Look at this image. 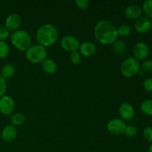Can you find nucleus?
<instances>
[{
    "instance_id": "nucleus-7",
    "label": "nucleus",
    "mask_w": 152,
    "mask_h": 152,
    "mask_svg": "<svg viewBox=\"0 0 152 152\" xmlns=\"http://www.w3.org/2000/svg\"><path fill=\"white\" fill-rule=\"evenodd\" d=\"M126 128V123L120 119H113L107 124V130L113 135H120L124 134Z\"/></svg>"
},
{
    "instance_id": "nucleus-33",
    "label": "nucleus",
    "mask_w": 152,
    "mask_h": 152,
    "mask_svg": "<svg viewBox=\"0 0 152 152\" xmlns=\"http://www.w3.org/2000/svg\"><path fill=\"white\" fill-rule=\"evenodd\" d=\"M138 74H139L140 75L142 76V75H143V74H144V72H143V71H139V73H138Z\"/></svg>"
},
{
    "instance_id": "nucleus-30",
    "label": "nucleus",
    "mask_w": 152,
    "mask_h": 152,
    "mask_svg": "<svg viewBox=\"0 0 152 152\" xmlns=\"http://www.w3.org/2000/svg\"><path fill=\"white\" fill-rule=\"evenodd\" d=\"M77 7L80 10H86L89 5V1L87 0H77L75 1Z\"/></svg>"
},
{
    "instance_id": "nucleus-29",
    "label": "nucleus",
    "mask_w": 152,
    "mask_h": 152,
    "mask_svg": "<svg viewBox=\"0 0 152 152\" xmlns=\"http://www.w3.org/2000/svg\"><path fill=\"white\" fill-rule=\"evenodd\" d=\"M143 89L146 92L151 93L152 92V78H148L143 82L142 84Z\"/></svg>"
},
{
    "instance_id": "nucleus-21",
    "label": "nucleus",
    "mask_w": 152,
    "mask_h": 152,
    "mask_svg": "<svg viewBox=\"0 0 152 152\" xmlns=\"http://www.w3.org/2000/svg\"><path fill=\"white\" fill-rule=\"evenodd\" d=\"M117 35L120 37H127L132 32L131 27L127 24H122L117 28Z\"/></svg>"
},
{
    "instance_id": "nucleus-2",
    "label": "nucleus",
    "mask_w": 152,
    "mask_h": 152,
    "mask_svg": "<svg viewBox=\"0 0 152 152\" xmlns=\"http://www.w3.org/2000/svg\"><path fill=\"white\" fill-rule=\"evenodd\" d=\"M59 32L55 26L51 24H45L37 31L36 39L39 45L43 47H50L57 42Z\"/></svg>"
},
{
    "instance_id": "nucleus-34",
    "label": "nucleus",
    "mask_w": 152,
    "mask_h": 152,
    "mask_svg": "<svg viewBox=\"0 0 152 152\" xmlns=\"http://www.w3.org/2000/svg\"><path fill=\"white\" fill-rule=\"evenodd\" d=\"M151 33H152V28H151Z\"/></svg>"
},
{
    "instance_id": "nucleus-4",
    "label": "nucleus",
    "mask_w": 152,
    "mask_h": 152,
    "mask_svg": "<svg viewBox=\"0 0 152 152\" xmlns=\"http://www.w3.org/2000/svg\"><path fill=\"white\" fill-rule=\"evenodd\" d=\"M25 57L31 63L39 64L47 59L46 48L39 44L33 45L25 51Z\"/></svg>"
},
{
    "instance_id": "nucleus-10",
    "label": "nucleus",
    "mask_w": 152,
    "mask_h": 152,
    "mask_svg": "<svg viewBox=\"0 0 152 152\" xmlns=\"http://www.w3.org/2000/svg\"><path fill=\"white\" fill-rule=\"evenodd\" d=\"M134 58L137 60H143L149 54V48L145 42H138L135 45L133 50Z\"/></svg>"
},
{
    "instance_id": "nucleus-24",
    "label": "nucleus",
    "mask_w": 152,
    "mask_h": 152,
    "mask_svg": "<svg viewBox=\"0 0 152 152\" xmlns=\"http://www.w3.org/2000/svg\"><path fill=\"white\" fill-rule=\"evenodd\" d=\"M70 60L74 65H79L82 61V55L80 52H72L70 55Z\"/></svg>"
},
{
    "instance_id": "nucleus-16",
    "label": "nucleus",
    "mask_w": 152,
    "mask_h": 152,
    "mask_svg": "<svg viewBox=\"0 0 152 152\" xmlns=\"http://www.w3.org/2000/svg\"><path fill=\"white\" fill-rule=\"evenodd\" d=\"M16 74V68L14 65L10 63H7L3 65V67L1 69V74L0 75L4 79H10L13 77Z\"/></svg>"
},
{
    "instance_id": "nucleus-9",
    "label": "nucleus",
    "mask_w": 152,
    "mask_h": 152,
    "mask_svg": "<svg viewBox=\"0 0 152 152\" xmlns=\"http://www.w3.org/2000/svg\"><path fill=\"white\" fill-rule=\"evenodd\" d=\"M21 24H22V19L20 16L16 13H12L6 18L5 22H4V27L9 31L14 32L19 30Z\"/></svg>"
},
{
    "instance_id": "nucleus-15",
    "label": "nucleus",
    "mask_w": 152,
    "mask_h": 152,
    "mask_svg": "<svg viewBox=\"0 0 152 152\" xmlns=\"http://www.w3.org/2000/svg\"><path fill=\"white\" fill-rule=\"evenodd\" d=\"M142 14V8L139 6L132 4L125 9V15L126 17L130 19H138L141 17Z\"/></svg>"
},
{
    "instance_id": "nucleus-31",
    "label": "nucleus",
    "mask_w": 152,
    "mask_h": 152,
    "mask_svg": "<svg viewBox=\"0 0 152 152\" xmlns=\"http://www.w3.org/2000/svg\"><path fill=\"white\" fill-rule=\"evenodd\" d=\"M7 85H6V80H4L1 75H0V97L4 96L6 92Z\"/></svg>"
},
{
    "instance_id": "nucleus-27",
    "label": "nucleus",
    "mask_w": 152,
    "mask_h": 152,
    "mask_svg": "<svg viewBox=\"0 0 152 152\" xmlns=\"http://www.w3.org/2000/svg\"><path fill=\"white\" fill-rule=\"evenodd\" d=\"M142 135H143L144 138L145 140L148 142H152V128L151 127H147L145 128L142 132Z\"/></svg>"
},
{
    "instance_id": "nucleus-32",
    "label": "nucleus",
    "mask_w": 152,
    "mask_h": 152,
    "mask_svg": "<svg viewBox=\"0 0 152 152\" xmlns=\"http://www.w3.org/2000/svg\"><path fill=\"white\" fill-rule=\"evenodd\" d=\"M148 152H152V143L149 145V146H148Z\"/></svg>"
},
{
    "instance_id": "nucleus-23",
    "label": "nucleus",
    "mask_w": 152,
    "mask_h": 152,
    "mask_svg": "<svg viewBox=\"0 0 152 152\" xmlns=\"http://www.w3.org/2000/svg\"><path fill=\"white\" fill-rule=\"evenodd\" d=\"M10 52L8 44L4 41H0V59L7 57Z\"/></svg>"
},
{
    "instance_id": "nucleus-28",
    "label": "nucleus",
    "mask_w": 152,
    "mask_h": 152,
    "mask_svg": "<svg viewBox=\"0 0 152 152\" xmlns=\"http://www.w3.org/2000/svg\"><path fill=\"white\" fill-rule=\"evenodd\" d=\"M10 36V31L5 27H0V41H4Z\"/></svg>"
},
{
    "instance_id": "nucleus-13",
    "label": "nucleus",
    "mask_w": 152,
    "mask_h": 152,
    "mask_svg": "<svg viewBox=\"0 0 152 152\" xmlns=\"http://www.w3.org/2000/svg\"><path fill=\"white\" fill-rule=\"evenodd\" d=\"M17 137V129L12 125L5 126L1 132V138L7 142H12Z\"/></svg>"
},
{
    "instance_id": "nucleus-14",
    "label": "nucleus",
    "mask_w": 152,
    "mask_h": 152,
    "mask_svg": "<svg viewBox=\"0 0 152 152\" xmlns=\"http://www.w3.org/2000/svg\"><path fill=\"white\" fill-rule=\"evenodd\" d=\"M80 53L86 57L93 56L96 52V45L91 42H84L80 46Z\"/></svg>"
},
{
    "instance_id": "nucleus-19",
    "label": "nucleus",
    "mask_w": 152,
    "mask_h": 152,
    "mask_svg": "<svg viewBox=\"0 0 152 152\" xmlns=\"http://www.w3.org/2000/svg\"><path fill=\"white\" fill-rule=\"evenodd\" d=\"M140 110L144 114L152 116V99H145L141 103Z\"/></svg>"
},
{
    "instance_id": "nucleus-11",
    "label": "nucleus",
    "mask_w": 152,
    "mask_h": 152,
    "mask_svg": "<svg viewBox=\"0 0 152 152\" xmlns=\"http://www.w3.org/2000/svg\"><path fill=\"white\" fill-rule=\"evenodd\" d=\"M152 28V22L146 17H140L137 19L134 24V29L139 34L148 33Z\"/></svg>"
},
{
    "instance_id": "nucleus-8",
    "label": "nucleus",
    "mask_w": 152,
    "mask_h": 152,
    "mask_svg": "<svg viewBox=\"0 0 152 152\" xmlns=\"http://www.w3.org/2000/svg\"><path fill=\"white\" fill-rule=\"evenodd\" d=\"M15 108V102L10 96L4 95L0 97V113L4 115H10Z\"/></svg>"
},
{
    "instance_id": "nucleus-22",
    "label": "nucleus",
    "mask_w": 152,
    "mask_h": 152,
    "mask_svg": "<svg viewBox=\"0 0 152 152\" xmlns=\"http://www.w3.org/2000/svg\"><path fill=\"white\" fill-rule=\"evenodd\" d=\"M142 13L148 19H152V0H145L142 7Z\"/></svg>"
},
{
    "instance_id": "nucleus-3",
    "label": "nucleus",
    "mask_w": 152,
    "mask_h": 152,
    "mask_svg": "<svg viewBox=\"0 0 152 152\" xmlns=\"http://www.w3.org/2000/svg\"><path fill=\"white\" fill-rule=\"evenodd\" d=\"M12 45L20 51H26L31 46V38L27 31L18 30L10 36Z\"/></svg>"
},
{
    "instance_id": "nucleus-20",
    "label": "nucleus",
    "mask_w": 152,
    "mask_h": 152,
    "mask_svg": "<svg viewBox=\"0 0 152 152\" xmlns=\"http://www.w3.org/2000/svg\"><path fill=\"white\" fill-rule=\"evenodd\" d=\"M25 117L22 113H16L10 118V123L13 126H19L25 123Z\"/></svg>"
},
{
    "instance_id": "nucleus-5",
    "label": "nucleus",
    "mask_w": 152,
    "mask_h": 152,
    "mask_svg": "<svg viewBox=\"0 0 152 152\" xmlns=\"http://www.w3.org/2000/svg\"><path fill=\"white\" fill-rule=\"evenodd\" d=\"M140 71V64L134 57L126 58L120 65V72L123 77L131 78L138 74Z\"/></svg>"
},
{
    "instance_id": "nucleus-17",
    "label": "nucleus",
    "mask_w": 152,
    "mask_h": 152,
    "mask_svg": "<svg viewBox=\"0 0 152 152\" xmlns=\"http://www.w3.org/2000/svg\"><path fill=\"white\" fill-rule=\"evenodd\" d=\"M42 69L46 74H52L56 72L57 69V65L56 62L52 59H46L42 62Z\"/></svg>"
},
{
    "instance_id": "nucleus-1",
    "label": "nucleus",
    "mask_w": 152,
    "mask_h": 152,
    "mask_svg": "<svg viewBox=\"0 0 152 152\" xmlns=\"http://www.w3.org/2000/svg\"><path fill=\"white\" fill-rule=\"evenodd\" d=\"M94 34L96 39L102 45L114 44L118 37L117 28L108 20H101L97 22L94 27Z\"/></svg>"
},
{
    "instance_id": "nucleus-6",
    "label": "nucleus",
    "mask_w": 152,
    "mask_h": 152,
    "mask_svg": "<svg viewBox=\"0 0 152 152\" xmlns=\"http://www.w3.org/2000/svg\"><path fill=\"white\" fill-rule=\"evenodd\" d=\"M60 45L62 49L66 51L71 52V53L77 51L80 46V43L78 39L71 35H67L62 37L60 42Z\"/></svg>"
},
{
    "instance_id": "nucleus-25",
    "label": "nucleus",
    "mask_w": 152,
    "mask_h": 152,
    "mask_svg": "<svg viewBox=\"0 0 152 152\" xmlns=\"http://www.w3.org/2000/svg\"><path fill=\"white\" fill-rule=\"evenodd\" d=\"M140 68L144 73L152 72V59H145L140 65Z\"/></svg>"
},
{
    "instance_id": "nucleus-26",
    "label": "nucleus",
    "mask_w": 152,
    "mask_h": 152,
    "mask_svg": "<svg viewBox=\"0 0 152 152\" xmlns=\"http://www.w3.org/2000/svg\"><path fill=\"white\" fill-rule=\"evenodd\" d=\"M137 133V129L134 126H126V129H125L124 134L127 137H134Z\"/></svg>"
},
{
    "instance_id": "nucleus-18",
    "label": "nucleus",
    "mask_w": 152,
    "mask_h": 152,
    "mask_svg": "<svg viewBox=\"0 0 152 152\" xmlns=\"http://www.w3.org/2000/svg\"><path fill=\"white\" fill-rule=\"evenodd\" d=\"M126 50H127L126 44L122 40H117L113 44V50H114V53L118 56H122L126 52Z\"/></svg>"
},
{
    "instance_id": "nucleus-12",
    "label": "nucleus",
    "mask_w": 152,
    "mask_h": 152,
    "mask_svg": "<svg viewBox=\"0 0 152 152\" xmlns=\"http://www.w3.org/2000/svg\"><path fill=\"white\" fill-rule=\"evenodd\" d=\"M119 114L124 120H131L134 117V108L131 104L124 102L119 107Z\"/></svg>"
}]
</instances>
